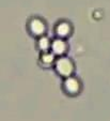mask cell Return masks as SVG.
<instances>
[{"instance_id":"4","label":"cell","mask_w":110,"mask_h":121,"mask_svg":"<svg viewBox=\"0 0 110 121\" xmlns=\"http://www.w3.org/2000/svg\"><path fill=\"white\" fill-rule=\"evenodd\" d=\"M49 46V42H48V39H46V38H42L40 40V47L42 49H47Z\"/></svg>"},{"instance_id":"2","label":"cell","mask_w":110,"mask_h":121,"mask_svg":"<svg viewBox=\"0 0 110 121\" xmlns=\"http://www.w3.org/2000/svg\"><path fill=\"white\" fill-rule=\"evenodd\" d=\"M65 48H66L65 43L62 41V40H56L53 43V50L56 54H58V55H60V54H62L63 52H65Z\"/></svg>"},{"instance_id":"1","label":"cell","mask_w":110,"mask_h":121,"mask_svg":"<svg viewBox=\"0 0 110 121\" xmlns=\"http://www.w3.org/2000/svg\"><path fill=\"white\" fill-rule=\"evenodd\" d=\"M29 29L31 31V33L33 35H42L44 34L46 30V27H45V24L44 22H42L41 19L39 18H33L32 21L30 22V26H29Z\"/></svg>"},{"instance_id":"3","label":"cell","mask_w":110,"mask_h":121,"mask_svg":"<svg viewBox=\"0 0 110 121\" xmlns=\"http://www.w3.org/2000/svg\"><path fill=\"white\" fill-rule=\"evenodd\" d=\"M57 34L61 38H64L69 34V26L67 24H59L57 27Z\"/></svg>"}]
</instances>
